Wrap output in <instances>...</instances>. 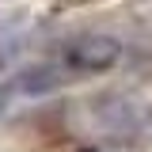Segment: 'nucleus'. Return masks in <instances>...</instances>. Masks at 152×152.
Wrapping results in <instances>:
<instances>
[{"instance_id":"1","label":"nucleus","mask_w":152,"mask_h":152,"mask_svg":"<svg viewBox=\"0 0 152 152\" xmlns=\"http://www.w3.org/2000/svg\"><path fill=\"white\" fill-rule=\"evenodd\" d=\"M122 57V46L107 34H91V38H80L69 46V65L76 69H88V72H99V69H110L114 61Z\"/></svg>"},{"instance_id":"2","label":"nucleus","mask_w":152,"mask_h":152,"mask_svg":"<svg viewBox=\"0 0 152 152\" xmlns=\"http://www.w3.org/2000/svg\"><path fill=\"white\" fill-rule=\"evenodd\" d=\"M57 84V72H50V69H38V72H23V88L27 91H53Z\"/></svg>"},{"instance_id":"3","label":"nucleus","mask_w":152,"mask_h":152,"mask_svg":"<svg viewBox=\"0 0 152 152\" xmlns=\"http://www.w3.org/2000/svg\"><path fill=\"white\" fill-rule=\"evenodd\" d=\"M4 99H8V91H4V88H0V110H4Z\"/></svg>"}]
</instances>
